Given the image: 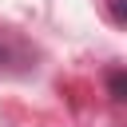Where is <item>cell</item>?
Here are the masks:
<instances>
[{"label": "cell", "mask_w": 127, "mask_h": 127, "mask_svg": "<svg viewBox=\"0 0 127 127\" xmlns=\"http://www.w3.org/2000/svg\"><path fill=\"white\" fill-rule=\"evenodd\" d=\"M111 95H115V99H123V71H115V75H111Z\"/></svg>", "instance_id": "cell-2"}, {"label": "cell", "mask_w": 127, "mask_h": 127, "mask_svg": "<svg viewBox=\"0 0 127 127\" xmlns=\"http://www.w3.org/2000/svg\"><path fill=\"white\" fill-rule=\"evenodd\" d=\"M12 60H16V52H12V48H8V44H0V71H4V67H8V64H12Z\"/></svg>", "instance_id": "cell-3"}, {"label": "cell", "mask_w": 127, "mask_h": 127, "mask_svg": "<svg viewBox=\"0 0 127 127\" xmlns=\"http://www.w3.org/2000/svg\"><path fill=\"white\" fill-rule=\"evenodd\" d=\"M107 12H111V24H127V8H123V0H107Z\"/></svg>", "instance_id": "cell-1"}]
</instances>
